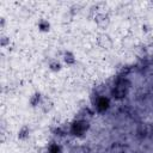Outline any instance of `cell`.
<instances>
[{
    "label": "cell",
    "instance_id": "cell-3",
    "mask_svg": "<svg viewBox=\"0 0 153 153\" xmlns=\"http://www.w3.org/2000/svg\"><path fill=\"white\" fill-rule=\"evenodd\" d=\"M107 105H108V102H107V99L102 98V99L98 102V109H99V110H104L105 108H107Z\"/></svg>",
    "mask_w": 153,
    "mask_h": 153
},
{
    "label": "cell",
    "instance_id": "cell-1",
    "mask_svg": "<svg viewBox=\"0 0 153 153\" xmlns=\"http://www.w3.org/2000/svg\"><path fill=\"white\" fill-rule=\"evenodd\" d=\"M85 128H86L85 123H76L75 126H74V128H73V132L75 134H81L85 130Z\"/></svg>",
    "mask_w": 153,
    "mask_h": 153
},
{
    "label": "cell",
    "instance_id": "cell-2",
    "mask_svg": "<svg viewBox=\"0 0 153 153\" xmlns=\"http://www.w3.org/2000/svg\"><path fill=\"white\" fill-rule=\"evenodd\" d=\"M124 93H126V90H124V88H122V86H117V88L114 90V94L116 96V97H123Z\"/></svg>",
    "mask_w": 153,
    "mask_h": 153
}]
</instances>
